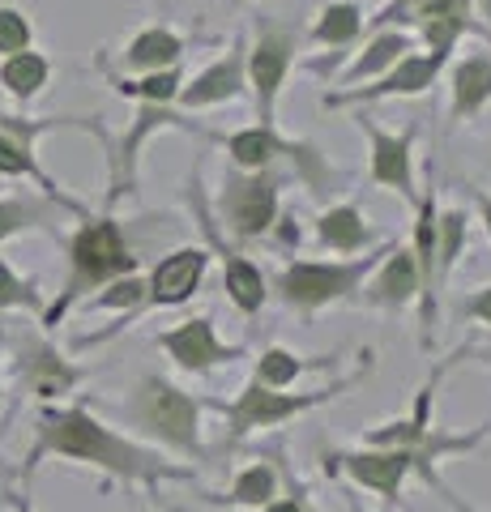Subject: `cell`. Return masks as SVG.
Segmentation results:
<instances>
[{"mask_svg": "<svg viewBox=\"0 0 491 512\" xmlns=\"http://www.w3.org/2000/svg\"><path fill=\"white\" fill-rule=\"evenodd\" d=\"M13 504H18V512H35V508H30L26 500H13Z\"/></svg>", "mask_w": 491, "mask_h": 512, "instance_id": "8d00e7d4", "label": "cell"}, {"mask_svg": "<svg viewBox=\"0 0 491 512\" xmlns=\"http://www.w3.org/2000/svg\"><path fill=\"white\" fill-rule=\"evenodd\" d=\"M287 56H291V43L282 35H269L261 39V47L252 52V77H257V90H261V107L269 111V99L282 82V69H287Z\"/></svg>", "mask_w": 491, "mask_h": 512, "instance_id": "8fae6325", "label": "cell"}, {"mask_svg": "<svg viewBox=\"0 0 491 512\" xmlns=\"http://www.w3.org/2000/svg\"><path fill=\"white\" fill-rule=\"evenodd\" d=\"M278 150V141L265 133V128H257V133H240V137H231V154L240 158V163H248V167H257V163H265L269 154Z\"/></svg>", "mask_w": 491, "mask_h": 512, "instance_id": "7402d4cb", "label": "cell"}, {"mask_svg": "<svg viewBox=\"0 0 491 512\" xmlns=\"http://www.w3.org/2000/svg\"><path fill=\"white\" fill-rule=\"evenodd\" d=\"M415 291H419V265L410 261L406 252H398V256H393V261L385 265V274L376 278L372 299L385 303V308H398V303H406Z\"/></svg>", "mask_w": 491, "mask_h": 512, "instance_id": "7c38bea8", "label": "cell"}, {"mask_svg": "<svg viewBox=\"0 0 491 512\" xmlns=\"http://www.w3.org/2000/svg\"><path fill=\"white\" fill-rule=\"evenodd\" d=\"M355 30H359V13L351 5H338V9H329L325 13V22H321V35L325 43H346V39H355Z\"/></svg>", "mask_w": 491, "mask_h": 512, "instance_id": "cb8c5ba5", "label": "cell"}, {"mask_svg": "<svg viewBox=\"0 0 491 512\" xmlns=\"http://www.w3.org/2000/svg\"><path fill=\"white\" fill-rule=\"evenodd\" d=\"M436 64H440L436 56H432V60H406L402 69L393 73L385 86H376V90H423V86L436 77Z\"/></svg>", "mask_w": 491, "mask_h": 512, "instance_id": "603a6c76", "label": "cell"}, {"mask_svg": "<svg viewBox=\"0 0 491 512\" xmlns=\"http://www.w3.org/2000/svg\"><path fill=\"white\" fill-rule=\"evenodd\" d=\"M491 94V64L487 60H470L457 69V107L474 111Z\"/></svg>", "mask_w": 491, "mask_h": 512, "instance_id": "e0dca14e", "label": "cell"}, {"mask_svg": "<svg viewBox=\"0 0 491 512\" xmlns=\"http://www.w3.org/2000/svg\"><path fill=\"white\" fill-rule=\"evenodd\" d=\"M201 269H205V252H176V256H167V261L154 269L150 295L158 303H184L188 295H193V286L201 282Z\"/></svg>", "mask_w": 491, "mask_h": 512, "instance_id": "ba28073f", "label": "cell"}, {"mask_svg": "<svg viewBox=\"0 0 491 512\" xmlns=\"http://www.w3.org/2000/svg\"><path fill=\"white\" fill-rule=\"evenodd\" d=\"M457 248H462V218L449 214V218H445V252H440V265H453Z\"/></svg>", "mask_w": 491, "mask_h": 512, "instance_id": "4dcf8cb0", "label": "cell"}, {"mask_svg": "<svg viewBox=\"0 0 491 512\" xmlns=\"http://www.w3.org/2000/svg\"><path fill=\"white\" fill-rule=\"evenodd\" d=\"M158 346H163L180 367H188V372H210V367H218V363L240 359V350H231V346H223L214 338L210 320H184L180 329L163 333Z\"/></svg>", "mask_w": 491, "mask_h": 512, "instance_id": "52a82bcc", "label": "cell"}, {"mask_svg": "<svg viewBox=\"0 0 491 512\" xmlns=\"http://www.w3.org/2000/svg\"><path fill=\"white\" fill-rule=\"evenodd\" d=\"M372 141H376V180L406 188L410 184V171H406V137L393 141L385 133H372Z\"/></svg>", "mask_w": 491, "mask_h": 512, "instance_id": "9a60e30c", "label": "cell"}, {"mask_svg": "<svg viewBox=\"0 0 491 512\" xmlns=\"http://www.w3.org/2000/svg\"><path fill=\"white\" fill-rule=\"evenodd\" d=\"M487 13H491V0H487Z\"/></svg>", "mask_w": 491, "mask_h": 512, "instance_id": "f35d334b", "label": "cell"}, {"mask_svg": "<svg viewBox=\"0 0 491 512\" xmlns=\"http://www.w3.org/2000/svg\"><path fill=\"white\" fill-rule=\"evenodd\" d=\"M176 56H180V43L171 39L167 30H150V35H141L133 43V52H129L133 64H171Z\"/></svg>", "mask_w": 491, "mask_h": 512, "instance_id": "ffe728a7", "label": "cell"}, {"mask_svg": "<svg viewBox=\"0 0 491 512\" xmlns=\"http://www.w3.org/2000/svg\"><path fill=\"white\" fill-rule=\"evenodd\" d=\"M351 512H368V508H359V500H351ZM380 512H393V508H380Z\"/></svg>", "mask_w": 491, "mask_h": 512, "instance_id": "d590c367", "label": "cell"}, {"mask_svg": "<svg viewBox=\"0 0 491 512\" xmlns=\"http://www.w3.org/2000/svg\"><path fill=\"white\" fill-rule=\"evenodd\" d=\"M0 171H35L30 167V158H26V150L18 146V141H9V137H0Z\"/></svg>", "mask_w": 491, "mask_h": 512, "instance_id": "83f0119b", "label": "cell"}, {"mask_svg": "<svg viewBox=\"0 0 491 512\" xmlns=\"http://www.w3.org/2000/svg\"><path fill=\"white\" fill-rule=\"evenodd\" d=\"M321 235L334 248H359L363 244V222H359L355 210H334V214L321 222Z\"/></svg>", "mask_w": 491, "mask_h": 512, "instance_id": "44dd1931", "label": "cell"}, {"mask_svg": "<svg viewBox=\"0 0 491 512\" xmlns=\"http://www.w3.org/2000/svg\"><path fill=\"white\" fill-rule=\"evenodd\" d=\"M449 504H453V508H457V512H479V508H466V504H462V500H457V495H449Z\"/></svg>", "mask_w": 491, "mask_h": 512, "instance_id": "e575fe53", "label": "cell"}, {"mask_svg": "<svg viewBox=\"0 0 491 512\" xmlns=\"http://www.w3.org/2000/svg\"><path fill=\"white\" fill-rule=\"evenodd\" d=\"M342 389L346 384H338V389H316V393H278V389H265V384L252 380L231 406H223L227 423H231V440L248 436V431H265V427L287 423V419H295V414L329 402V397L342 393Z\"/></svg>", "mask_w": 491, "mask_h": 512, "instance_id": "277c9868", "label": "cell"}, {"mask_svg": "<svg viewBox=\"0 0 491 512\" xmlns=\"http://www.w3.org/2000/svg\"><path fill=\"white\" fill-rule=\"evenodd\" d=\"M227 291H231V299L240 303L244 312H257L265 303V282H261V274L248 261H231L227 265Z\"/></svg>", "mask_w": 491, "mask_h": 512, "instance_id": "2e32d148", "label": "cell"}, {"mask_svg": "<svg viewBox=\"0 0 491 512\" xmlns=\"http://www.w3.org/2000/svg\"><path fill=\"white\" fill-rule=\"evenodd\" d=\"M30 372H35V389H39L43 397H52V393H60V389H69V384L77 380L73 367H65L56 355H47V350L30 359Z\"/></svg>", "mask_w": 491, "mask_h": 512, "instance_id": "d6986e66", "label": "cell"}, {"mask_svg": "<svg viewBox=\"0 0 491 512\" xmlns=\"http://www.w3.org/2000/svg\"><path fill=\"white\" fill-rule=\"evenodd\" d=\"M231 218H235V227H240L244 235H257L269 214H274V184L269 180H244V184H231Z\"/></svg>", "mask_w": 491, "mask_h": 512, "instance_id": "9c48e42d", "label": "cell"}, {"mask_svg": "<svg viewBox=\"0 0 491 512\" xmlns=\"http://www.w3.org/2000/svg\"><path fill=\"white\" fill-rule=\"evenodd\" d=\"M483 210H487V227H491V205H483Z\"/></svg>", "mask_w": 491, "mask_h": 512, "instance_id": "74e56055", "label": "cell"}, {"mask_svg": "<svg viewBox=\"0 0 491 512\" xmlns=\"http://www.w3.org/2000/svg\"><path fill=\"white\" fill-rule=\"evenodd\" d=\"M261 512H312V508L304 500V491H291V495H278V500H269Z\"/></svg>", "mask_w": 491, "mask_h": 512, "instance_id": "d6a6232c", "label": "cell"}, {"mask_svg": "<svg viewBox=\"0 0 491 512\" xmlns=\"http://www.w3.org/2000/svg\"><path fill=\"white\" fill-rule=\"evenodd\" d=\"M0 308H35V291L22 286L5 265H0Z\"/></svg>", "mask_w": 491, "mask_h": 512, "instance_id": "4316f807", "label": "cell"}, {"mask_svg": "<svg viewBox=\"0 0 491 512\" xmlns=\"http://www.w3.org/2000/svg\"><path fill=\"white\" fill-rule=\"evenodd\" d=\"M5 86L13 90V94H35L39 86H43V77H47V60H39V56H30V52H22V56H13L9 64H5Z\"/></svg>", "mask_w": 491, "mask_h": 512, "instance_id": "ac0fdd59", "label": "cell"}, {"mask_svg": "<svg viewBox=\"0 0 491 512\" xmlns=\"http://www.w3.org/2000/svg\"><path fill=\"white\" fill-rule=\"evenodd\" d=\"M269 500H278V470L269 466V461H257V466H248L235 474V483L227 495H218L214 504H227V508H265Z\"/></svg>", "mask_w": 491, "mask_h": 512, "instance_id": "30bf717a", "label": "cell"}, {"mask_svg": "<svg viewBox=\"0 0 491 512\" xmlns=\"http://www.w3.org/2000/svg\"><path fill=\"white\" fill-rule=\"evenodd\" d=\"M137 94H146V99H171V90H176V73H163V77H150V82L141 86H129Z\"/></svg>", "mask_w": 491, "mask_h": 512, "instance_id": "1f68e13d", "label": "cell"}, {"mask_svg": "<svg viewBox=\"0 0 491 512\" xmlns=\"http://www.w3.org/2000/svg\"><path fill=\"white\" fill-rule=\"evenodd\" d=\"M47 453L69 457V461H86V466H99L107 474L124 478V483H137V487H150V491H158V483H188V478H193V470L171 466V461L154 457L150 448L116 436L112 427L90 419L86 410H47L43 414L39 440L30 448L26 466H35V461Z\"/></svg>", "mask_w": 491, "mask_h": 512, "instance_id": "6da1fadb", "label": "cell"}, {"mask_svg": "<svg viewBox=\"0 0 491 512\" xmlns=\"http://www.w3.org/2000/svg\"><path fill=\"white\" fill-rule=\"evenodd\" d=\"M402 52H406V39H402V35H385V39H376L372 52L355 64V73H359V77H363V73H376L380 64H389L393 56H402Z\"/></svg>", "mask_w": 491, "mask_h": 512, "instance_id": "d4e9b609", "label": "cell"}, {"mask_svg": "<svg viewBox=\"0 0 491 512\" xmlns=\"http://www.w3.org/2000/svg\"><path fill=\"white\" fill-rule=\"evenodd\" d=\"M26 218H30L26 205H18V201H0V239H5L9 231H18Z\"/></svg>", "mask_w": 491, "mask_h": 512, "instance_id": "f546056e", "label": "cell"}, {"mask_svg": "<svg viewBox=\"0 0 491 512\" xmlns=\"http://www.w3.org/2000/svg\"><path fill=\"white\" fill-rule=\"evenodd\" d=\"M137 299H141V282H120L99 299V308H133Z\"/></svg>", "mask_w": 491, "mask_h": 512, "instance_id": "f1b7e54d", "label": "cell"}, {"mask_svg": "<svg viewBox=\"0 0 491 512\" xmlns=\"http://www.w3.org/2000/svg\"><path fill=\"white\" fill-rule=\"evenodd\" d=\"M312 363L304 359H295L291 350H265L261 363H257V384H265V389H287V384L299 376V372H308Z\"/></svg>", "mask_w": 491, "mask_h": 512, "instance_id": "5bb4252c", "label": "cell"}, {"mask_svg": "<svg viewBox=\"0 0 491 512\" xmlns=\"http://www.w3.org/2000/svg\"><path fill=\"white\" fill-rule=\"evenodd\" d=\"M235 86H240V64L227 60V64H218V69L205 73L197 86H188V90H184V103H188V107H197V103L227 99V94H235Z\"/></svg>", "mask_w": 491, "mask_h": 512, "instance_id": "4fadbf2b", "label": "cell"}, {"mask_svg": "<svg viewBox=\"0 0 491 512\" xmlns=\"http://www.w3.org/2000/svg\"><path fill=\"white\" fill-rule=\"evenodd\" d=\"M30 39V26L22 22V13L0 9V52H22Z\"/></svg>", "mask_w": 491, "mask_h": 512, "instance_id": "484cf974", "label": "cell"}, {"mask_svg": "<svg viewBox=\"0 0 491 512\" xmlns=\"http://www.w3.org/2000/svg\"><path fill=\"white\" fill-rule=\"evenodd\" d=\"M363 269H368V261L363 265H295L282 274V295H287V303H295V308L312 312L329 299H342L346 291H355Z\"/></svg>", "mask_w": 491, "mask_h": 512, "instance_id": "8992f818", "label": "cell"}, {"mask_svg": "<svg viewBox=\"0 0 491 512\" xmlns=\"http://www.w3.org/2000/svg\"><path fill=\"white\" fill-rule=\"evenodd\" d=\"M124 269H133V256L124 252V239L116 222H94L82 235L73 239V282H69V295L86 291V286L103 282V278H116Z\"/></svg>", "mask_w": 491, "mask_h": 512, "instance_id": "5b68a950", "label": "cell"}, {"mask_svg": "<svg viewBox=\"0 0 491 512\" xmlns=\"http://www.w3.org/2000/svg\"><path fill=\"white\" fill-rule=\"evenodd\" d=\"M133 419L141 431H150L184 457H201V406L176 384L146 376L133 393Z\"/></svg>", "mask_w": 491, "mask_h": 512, "instance_id": "7a4b0ae2", "label": "cell"}, {"mask_svg": "<svg viewBox=\"0 0 491 512\" xmlns=\"http://www.w3.org/2000/svg\"><path fill=\"white\" fill-rule=\"evenodd\" d=\"M334 470L342 474H351L359 487H368L376 491L380 500H385V508L398 504V495H402V483L410 474H419L427 487L440 491L449 500V487H445V478H432L423 470V461L415 453H406V448H359V453H338L334 457Z\"/></svg>", "mask_w": 491, "mask_h": 512, "instance_id": "3957f363", "label": "cell"}, {"mask_svg": "<svg viewBox=\"0 0 491 512\" xmlns=\"http://www.w3.org/2000/svg\"><path fill=\"white\" fill-rule=\"evenodd\" d=\"M466 312H470V316H479L483 325H491V286H487V291H479V295H474V299L466 303Z\"/></svg>", "mask_w": 491, "mask_h": 512, "instance_id": "836d02e7", "label": "cell"}]
</instances>
